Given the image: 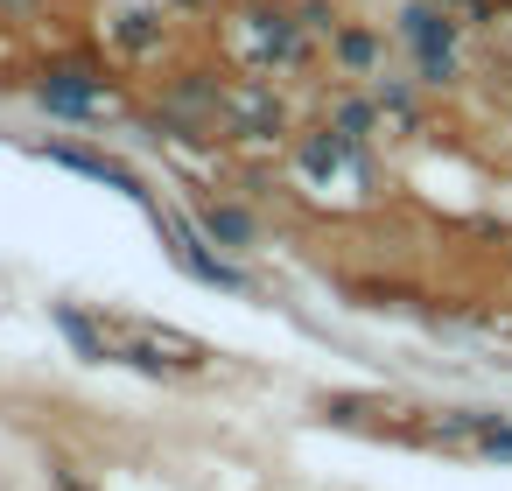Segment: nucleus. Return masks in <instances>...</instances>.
I'll return each instance as SVG.
<instances>
[{
    "label": "nucleus",
    "mask_w": 512,
    "mask_h": 491,
    "mask_svg": "<svg viewBox=\"0 0 512 491\" xmlns=\"http://www.w3.org/2000/svg\"><path fill=\"white\" fill-rule=\"evenodd\" d=\"M50 162H64V169H78V176H92V183H113V190H127V197H141V204H148L141 176H134V169H120V162H106V155H85V148H50Z\"/></svg>",
    "instance_id": "6"
},
{
    "label": "nucleus",
    "mask_w": 512,
    "mask_h": 491,
    "mask_svg": "<svg viewBox=\"0 0 512 491\" xmlns=\"http://www.w3.org/2000/svg\"><path fill=\"white\" fill-rule=\"evenodd\" d=\"M162 239H169V253H176V267L183 274H197L204 288H225V295H246V274L204 239V225H190V218H176V211H162Z\"/></svg>",
    "instance_id": "3"
},
{
    "label": "nucleus",
    "mask_w": 512,
    "mask_h": 491,
    "mask_svg": "<svg viewBox=\"0 0 512 491\" xmlns=\"http://www.w3.org/2000/svg\"><path fill=\"white\" fill-rule=\"evenodd\" d=\"M57 330L78 344L85 365H134L148 379H197L218 365V351L176 323H148V316H127V309H78V302H57L50 309Z\"/></svg>",
    "instance_id": "1"
},
{
    "label": "nucleus",
    "mask_w": 512,
    "mask_h": 491,
    "mask_svg": "<svg viewBox=\"0 0 512 491\" xmlns=\"http://www.w3.org/2000/svg\"><path fill=\"white\" fill-rule=\"evenodd\" d=\"M337 57H344L351 71H365V64H372V36H344V43H337Z\"/></svg>",
    "instance_id": "8"
},
{
    "label": "nucleus",
    "mask_w": 512,
    "mask_h": 491,
    "mask_svg": "<svg viewBox=\"0 0 512 491\" xmlns=\"http://www.w3.org/2000/svg\"><path fill=\"white\" fill-rule=\"evenodd\" d=\"M57 491H92V484H85L78 470H64V463H57Z\"/></svg>",
    "instance_id": "9"
},
{
    "label": "nucleus",
    "mask_w": 512,
    "mask_h": 491,
    "mask_svg": "<svg viewBox=\"0 0 512 491\" xmlns=\"http://www.w3.org/2000/svg\"><path fill=\"white\" fill-rule=\"evenodd\" d=\"M400 36L414 43V57H421V78L428 85H442L456 64H449V43H456V22L442 15V8H407L400 15Z\"/></svg>",
    "instance_id": "4"
},
{
    "label": "nucleus",
    "mask_w": 512,
    "mask_h": 491,
    "mask_svg": "<svg viewBox=\"0 0 512 491\" xmlns=\"http://www.w3.org/2000/svg\"><path fill=\"white\" fill-rule=\"evenodd\" d=\"M197 225H204V239H218L225 253H246V246H253V232H260V225H253L246 211H232V204H211V211H197Z\"/></svg>",
    "instance_id": "7"
},
{
    "label": "nucleus",
    "mask_w": 512,
    "mask_h": 491,
    "mask_svg": "<svg viewBox=\"0 0 512 491\" xmlns=\"http://www.w3.org/2000/svg\"><path fill=\"white\" fill-rule=\"evenodd\" d=\"M428 442L463 449V456H484V463H512V421L491 414V407H442L428 421Z\"/></svg>",
    "instance_id": "2"
},
{
    "label": "nucleus",
    "mask_w": 512,
    "mask_h": 491,
    "mask_svg": "<svg viewBox=\"0 0 512 491\" xmlns=\"http://www.w3.org/2000/svg\"><path fill=\"white\" fill-rule=\"evenodd\" d=\"M36 99H43L50 113H71V120L106 113V85H99V78H85V71H50V78L36 85Z\"/></svg>",
    "instance_id": "5"
}]
</instances>
